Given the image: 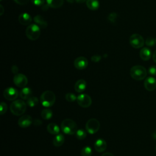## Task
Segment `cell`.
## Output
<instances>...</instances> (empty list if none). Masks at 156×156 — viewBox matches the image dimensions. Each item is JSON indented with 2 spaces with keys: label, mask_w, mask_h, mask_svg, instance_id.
<instances>
[{
  "label": "cell",
  "mask_w": 156,
  "mask_h": 156,
  "mask_svg": "<svg viewBox=\"0 0 156 156\" xmlns=\"http://www.w3.org/2000/svg\"><path fill=\"white\" fill-rule=\"evenodd\" d=\"M130 76L136 80H141L146 78L147 71L144 67L141 65H135L130 70Z\"/></svg>",
  "instance_id": "obj_4"
},
{
  "label": "cell",
  "mask_w": 156,
  "mask_h": 156,
  "mask_svg": "<svg viewBox=\"0 0 156 156\" xmlns=\"http://www.w3.org/2000/svg\"><path fill=\"white\" fill-rule=\"evenodd\" d=\"M155 42H156V39H155Z\"/></svg>",
  "instance_id": "obj_44"
},
{
  "label": "cell",
  "mask_w": 156,
  "mask_h": 156,
  "mask_svg": "<svg viewBox=\"0 0 156 156\" xmlns=\"http://www.w3.org/2000/svg\"><path fill=\"white\" fill-rule=\"evenodd\" d=\"M7 110V105L5 102H2L0 104V113L1 115H4Z\"/></svg>",
  "instance_id": "obj_30"
},
{
  "label": "cell",
  "mask_w": 156,
  "mask_h": 156,
  "mask_svg": "<svg viewBox=\"0 0 156 156\" xmlns=\"http://www.w3.org/2000/svg\"><path fill=\"white\" fill-rule=\"evenodd\" d=\"M29 0H14V1L19 5H24L29 2Z\"/></svg>",
  "instance_id": "obj_35"
},
{
  "label": "cell",
  "mask_w": 156,
  "mask_h": 156,
  "mask_svg": "<svg viewBox=\"0 0 156 156\" xmlns=\"http://www.w3.org/2000/svg\"><path fill=\"white\" fill-rule=\"evenodd\" d=\"M101 156H114V155L110 152H105L102 154Z\"/></svg>",
  "instance_id": "obj_38"
},
{
  "label": "cell",
  "mask_w": 156,
  "mask_h": 156,
  "mask_svg": "<svg viewBox=\"0 0 156 156\" xmlns=\"http://www.w3.org/2000/svg\"><path fill=\"white\" fill-rule=\"evenodd\" d=\"M88 65V60L84 57H79L76 58L74 61V67L79 70L85 69Z\"/></svg>",
  "instance_id": "obj_11"
},
{
  "label": "cell",
  "mask_w": 156,
  "mask_h": 156,
  "mask_svg": "<svg viewBox=\"0 0 156 156\" xmlns=\"http://www.w3.org/2000/svg\"><path fill=\"white\" fill-rule=\"evenodd\" d=\"M94 147L97 152H102L107 148V143L104 139L99 138L95 141Z\"/></svg>",
  "instance_id": "obj_14"
},
{
  "label": "cell",
  "mask_w": 156,
  "mask_h": 156,
  "mask_svg": "<svg viewBox=\"0 0 156 156\" xmlns=\"http://www.w3.org/2000/svg\"><path fill=\"white\" fill-rule=\"evenodd\" d=\"M40 101L43 107H50L55 103V95L52 91L46 90L41 94Z\"/></svg>",
  "instance_id": "obj_3"
},
{
  "label": "cell",
  "mask_w": 156,
  "mask_h": 156,
  "mask_svg": "<svg viewBox=\"0 0 156 156\" xmlns=\"http://www.w3.org/2000/svg\"><path fill=\"white\" fill-rule=\"evenodd\" d=\"M3 96L8 101H15L18 96V91L13 87H8L4 90Z\"/></svg>",
  "instance_id": "obj_10"
},
{
  "label": "cell",
  "mask_w": 156,
  "mask_h": 156,
  "mask_svg": "<svg viewBox=\"0 0 156 156\" xmlns=\"http://www.w3.org/2000/svg\"><path fill=\"white\" fill-rule=\"evenodd\" d=\"M145 43L146 44L147 46H149V47H152V46H154L155 45V43H156L155 42V39L152 37H149L146 38V41H145Z\"/></svg>",
  "instance_id": "obj_29"
},
{
  "label": "cell",
  "mask_w": 156,
  "mask_h": 156,
  "mask_svg": "<svg viewBox=\"0 0 156 156\" xmlns=\"http://www.w3.org/2000/svg\"><path fill=\"white\" fill-rule=\"evenodd\" d=\"M13 83L18 87L24 88L26 86L28 82L27 77L21 73L16 74L13 77Z\"/></svg>",
  "instance_id": "obj_9"
},
{
  "label": "cell",
  "mask_w": 156,
  "mask_h": 156,
  "mask_svg": "<svg viewBox=\"0 0 156 156\" xmlns=\"http://www.w3.org/2000/svg\"><path fill=\"white\" fill-rule=\"evenodd\" d=\"M99 121L95 118L90 119L86 123L85 129L90 134L96 133L99 129Z\"/></svg>",
  "instance_id": "obj_6"
},
{
  "label": "cell",
  "mask_w": 156,
  "mask_h": 156,
  "mask_svg": "<svg viewBox=\"0 0 156 156\" xmlns=\"http://www.w3.org/2000/svg\"><path fill=\"white\" fill-rule=\"evenodd\" d=\"M18 21L22 25H29L32 21V18L29 14L23 13L19 15Z\"/></svg>",
  "instance_id": "obj_15"
},
{
  "label": "cell",
  "mask_w": 156,
  "mask_h": 156,
  "mask_svg": "<svg viewBox=\"0 0 156 156\" xmlns=\"http://www.w3.org/2000/svg\"><path fill=\"white\" fill-rule=\"evenodd\" d=\"M65 99L68 102H74L77 100V96L72 93H68L65 94Z\"/></svg>",
  "instance_id": "obj_28"
},
{
  "label": "cell",
  "mask_w": 156,
  "mask_h": 156,
  "mask_svg": "<svg viewBox=\"0 0 156 156\" xmlns=\"http://www.w3.org/2000/svg\"><path fill=\"white\" fill-rule=\"evenodd\" d=\"M1 15H2V13H3V12H4V9H3V7L1 5Z\"/></svg>",
  "instance_id": "obj_41"
},
{
  "label": "cell",
  "mask_w": 156,
  "mask_h": 156,
  "mask_svg": "<svg viewBox=\"0 0 156 156\" xmlns=\"http://www.w3.org/2000/svg\"><path fill=\"white\" fill-rule=\"evenodd\" d=\"M48 132L52 135H57L60 132V127L55 123H50L47 126Z\"/></svg>",
  "instance_id": "obj_21"
},
{
  "label": "cell",
  "mask_w": 156,
  "mask_h": 156,
  "mask_svg": "<svg viewBox=\"0 0 156 156\" xmlns=\"http://www.w3.org/2000/svg\"><path fill=\"white\" fill-rule=\"evenodd\" d=\"M34 20L35 24L37 25H38L40 28L44 29L48 26V23H47L46 21L44 20V18L42 16H41L40 15H36L34 17Z\"/></svg>",
  "instance_id": "obj_19"
},
{
  "label": "cell",
  "mask_w": 156,
  "mask_h": 156,
  "mask_svg": "<svg viewBox=\"0 0 156 156\" xmlns=\"http://www.w3.org/2000/svg\"><path fill=\"white\" fill-rule=\"evenodd\" d=\"M77 104L83 108H87L90 107L92 103L91 97L87 94H80L77 96Z\"/></svg>",
  "instance_id": "obj_8"
},
{
  "label": "cell",
  "mask_w": 156,
  "mask_h": 156,
  "mask_svg": "<svg viewBox=\"0 0 156 156\" xmlns=\"http://www.w3.org/2000/svg\"><path fill=\"white\" fill-rule=\"evenodd\" d=\"M75 135H76V138L78 140H84L86 138V136H87V132H86V131L85 130H83L82 129H77V130L76 132Z\"/></svg>",
  "instance_id": "obj_26"
},
{
  "label": "cell",
  "mask_w": 156,
  "mask_h": 156,
  "mask_svg": "<svg viewBox=\"0 0 156 156\" xmlns=\"http://www.w3.org/2000/svg\"><path fill=\"white\" fill-rule=\"evenodd\" d=\"M148 73L151 76H156V65H152L148 68Z\"/></svg>",
  "instance_id": "obj_32"
},
{
  "label": "cell",
  "mask_w": 156,
  "mask_h": 156,
  "mask_svg": "<svg viewBox=\"0 0 156 156\" xmlns=\"http://www.w3.org/2000/svg\"><path fill=\"white\" fill-rule=\"evenodd\" d=\"M68 2H73V1H74V0H67Z\"/></svg>",
  "instance_id": "obj_42"
},
{
  "label": "cell",
  "mask_w": 156,
  "mask_h": 156,
  "mask_svg": "<svg viewBox=\"0 0 156 156\" xmlns=\"http://www.w3.org/2000/svg\"><path fill=\"white\" fill-rule=\"evenodd\" d=\"M81 156H91L92 155V149L90 146L83 147L80 152Z\"/></svg>",
  "instance_id": "obj_27"
},
{
  "label": "cell",
  "mask_w": 156,
  "mask_h": 156,
  "mask_svg": "<svg viewBox=\"0 0 156 156\" xmlns=\"http://www.w3.org/2000/svg\"><path fill=\"white\" fill-rule=\"evenodd\" d=\"M39 102L38 99L35 96H31L27 100V104L30 107H35Z\"/></svg>",
  "instance_id": "obj_25"
},
{
  "label": "cell",
  "mask_w": 156,
  "mask_h": 156,
  "mask_svg": "<svg viewBox=\"0 0 156 156\" xmlns=\"http://www.w3.org/2000/svg\"><path fill=\"white\" fill-rule=\"evenodd\" d=\"M32 95V91L29 87H24L20 92V96L23 100H27Z\"/></svg>",
  "instance_id": "obj_17"
},
{
  "label": "cell",
  "mask_w": 156,
  "mask_h": 156,
  "mask_svg": "<svg viewBox=\"0 0 156 156\" xmlns=\"http://www.w3.org/2000/svg\"><path fill=\"white\" fill-rule=\"evenodd\" d=\"M1 1H2V0H1Z\"/></svg>",
  "instance_id": "obj_45"
},
{
  "label": "cell",
  "mask_w": 156,
  "mask_h": 156,
  "mask_svg": "<svg viewBox=\"0 0 156 156\" xmlns=\"http://www.w3.org/2000/svg\"><path fill=\"white\" fill-rule=\"evenodd\" d=\"M87 7L91 10H96L99 9V2L98 0H87Z\"/></svg>",
  "instance_id": "obj_22"
},
{
  "label": "cell",
  "mask_w": 156,
  "mask_h": 156,
  "mask_svg": "<svg viewBox=\"0 0 156 156\" xmlns=\"http://www.w3.org/2000/svg\"><path fill=\"white\" fill-rule=\"evenodd\" d=\"M26 107L27 105L23 100L16 99L12 102L10 106V109L14 115L20 116L25 112Z\"/></svg>",
  "instance_id": "obj_2"
},
{
  "label": "cell",
  "mask_w": 156,
  "mask_h": 156,
  "mask_svg": "<svg viewBox=\"0 0 156 156\" xmlns=\"http://www.w3.org/2000/svg\"><path fill=\"white\" fill-rule=\"evenodd\" d=\"M41 116L43 119L48 120L52 116V111L49 108H44L41 111Z\"/></svg>",
  "instance_id": "obj_24"
},
{
  "label": "cell",
  "mask_w": 156,
  "mask_h": 156,
  "mask_svg": "<svg viewBox=\"0 0 156 156\" xmlns=\"http://www.w3.org/2000/svg\"><path fill=\"white\" fill-rule=\"evenodd\" d=\"M129 43L133 48L138 49L143 46L144 41L141 35L138 34H133L129 38Z\"/></svg>",
  "instance_id": "obj_7"
},
{
  "label": "cell",
  "mask_w": 156,
  "mask_h": 156,
  "mask_svg": "<svg viewBox=\"0 0 156 156\" xmlns=\"http://www.w3.org/2000/svg\"><path fill=\"white\" fill-rule=\"evenodd\" d=\"M87 88V82L84 79L78 80L75 85L74 89L77 93H82Z\"/></svg>",
  "instance_id": "obj_16"
},
{
  "label": "cell",
  "mask_w": 156,
  "mask_h": 156,
  "mask_svg": "<svg viewBox=\"0 0 156 156\" xmlns=\"http://www.w3.org/2000/svg\"><path fill=\"white\" fill-rule=\"evenodd\" d=\"M101 59V57L99 55H94L91 57V60L94 62H98Z\"/></svg>",
  "instance_id": "obj_34"
},
{
  "label": "cell",
  "mask_w": 156,
  "mask_h": 156,
  "mask_svg": "<svg viewBox=\"0 0 156 156\" xmlns=\"http://www.w3.org/2000/svg\"><path fill=\"white\" fill-rule=\"evenodd\" d=\"M61 129L65 134L72 135L77 132V126L74 121L71 119H65L61 123Z\"/></svg>",
  "instance_id": "obj_1"
},
{
  "label": "cell",
  "mask_w": 156,
  "mask_h": 156,
  "mask_svg": "<svg viewBox=\"0 0 156 156\" xmlns=\"http://www.w3.org/2000/svg\"><path fill=\"white\" fill-rule=\"evenodd\" d=\"M144 86L146 90L149 91L155 90L156 88V79L152 76L147 77L144 81Z\"/></svg>",
  "instance_id": "obj_13"
},
{
  "label": "cell",
  "mask_w": 156,
  "mask_h": 156,
  "mask_svg": "<svg viewBox=\"0 0 156 156\" xmlns=\"http://www.w3.org/2000/svg\"><path fill=\"white\" fill-rule=\"evenodd\" d=\"M152 59H153L154 62L156 63V50L154 52V53L152 54Z\"/></svg>",
  "instance_id": "obj_39"
},
{
  "label": "cell",
  "mask_w": 156,
  "mask_h": 156,
  "mask_svg": "<svg viewBox=\"0 0 156 156\" xmlns=\"http://www.w3.org/2000/svg\"><path fill=\"white\" fill-rule=\"evenodd\" d=\"M76 2H77V3H79V4H81V3H83L84 2H86L87 0H75Z\"/></svg>",
  "instance_id": "obj_40"
},
{
  "label": "cell",
  "mask_w": 156,
  "mask_h": 156,
  "mask_svg": "<svg viewBox=\"0 0 156 156\" xmlns=\"http://www.w3.org/2000/svg\"><path fill=\"white\" fill-rule=\"evenodd\" d=\"M12 72H13V73L16 74L17 72H18V67H17L16 65H13V66H12Z\"/></svg>",
  "instance_id": "obj_37"
},
{
  "label": "cell",
  "mask_w": 156,
  "mask_h": 156,
  "mask_svg": "<svg viewBox=\"0 0 156 156\" xmlns=\"http://www.w3.org/2000/svg\"><path fill=\"white\" fill-rule=\"evenodd\" d=\"M46 2L48 6L54 9L60 7L64 2L63 0H46Z\"/></svg>",
  "instance_id": "obj_23"
},
{
  "label": "cell",
  "mask_w": 156,
  "mask_h": 156,
  "mask_svg": "<svg viewBox=\"0 0 156 156\" xmlns=\"http://www.w3.org/2000/svg\"><path fill=\"white\" fill-rule=\"evenodd\" d=\"M64 141H65L64 136L62 133H59L55 135V136L53 138L52 143H53L54 146H55L56 147H59V146H61L62 145H63V144L64 143Z\"/></svg>",
  "instance_id": "obj_20"
},
{
  "label": "cell",
  "mask_w": 156,
  "mask_h": 156,
  "mask_svg": "<svg viewBox=\"0 0 156 156\" xmlns=\"http://www.w3.org/2000/svg\"><path fill=\"white\" fill-rule=\"evenodd\" d=\"M31 2L35 5L41 6V5H44L45 0H31Z\"/></svg>",
  "instance_id": "obj_33"
},
{
  "label": "cell",
  "mask_w": 156,
  "mask_h": 156,
  "mask_svg": "<svg viewBox=\"0 0 156 156\" xmlns=\"http://www.w3.org/2000/svg\"><path fill=\"white\" fill-rule=\"evenodd\" d=\"M32 123V118L30 115H24L21 116L18 119V124L20 127L26 128L30 126Z\"/></svg>",
  "instance_id": "obj_12"
},
{
  "label": "cell",
  "mask_w": 156,
  "mask_h": 156,
  "mask_svg": "<svg viewBox=\"0 0 156 156\" xmlns=\"http://www.w3.org/2000/svg\"><path fill=\"white\" fill-rule=\"evenodd\" d=\"M117 18V14L115 13H111L108 15L107 19L108 21H110L111 23H114Z\"/></svg>",
  "instance_id": "obj_31"
},
{
  "label": "cell",
  "mask_w": 156,
  "mask_h": 156,
  "mask_svg": "<svg viewBox=\"0 0 156 156\" xmlns=\"http://www.w3.org/2000/svg\"><path fill=\"white\" fill-rule=\"evenodd\" d=\"M34 124L35 126H40V125L42 124V121H41V120L38 119H35L34 121Z\"/></svg>",
  "instance_id": "obj_36"
},
{
  "label": "cell",
  "mask_w": 156,
  "mask_h": 156,
  "mask_svg": "<svg viewBox=\"0 0 156 156\" xmlns=\"http://www.w3.org/2000/svg\"><path fill=\"white\" fill-rule=\"evenodd\" d=\"M151 51L147 48H143L140 51V57L144 61L149 60L151 57Z\"/></svg>",
  "instance_id": "obj_18"
},
{
  "label": "cell",
  "mask_w": 156,
  "mask_h": 156,
  "mask_svg": "<svg viewBox=\"0 0 156 156\" xmlns=\"http://www.w3.org/2000/svg\"><path fill=\"white\" fill-rule=\"evenodd\" d=\"M40 27L36 24H29L26 29V35L30 40H36L40 35Z\"/></svg>",
  "instance_id": "obj_5"
},
{
  "label": "cell",
  "mask_w": 156,
  "mask_h": 156,
  "mask_svg": "<svg viewBox=\"0 0 156 156\" xmlns=\"http://www.w3.org/2000/svg\"><path fill=\"white\" fill-rule=\"evenodd\" d=\"M155 150H156V146H155Z\"/></svg>",
  "instance_id": "obj_43"
}]
</instances>
